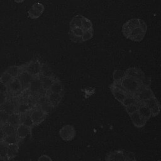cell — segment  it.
Wrapping results in <instances>:
<instances>
[{
    "mask_svg": "<svg viewBox=\"0 0 161 161\" xmlns=\"http://www.w3.org/2000/svg\"><path fill=\"white\" fill-rule=\"evenodd\" d=\"M135 96L138 101L143 102L155 96L150 88L143 86L135 94Z\"/></svg>",
    "mask_w": 161,
    "mask_h": 161,
    "instance_id": "cell-9",
    "label": "cell"
},
{
    "mask_svg": "<svg viewBox=\"0 0 161 161\" xmlns=\"http://www.w3.org/2000/svg\"><path fill=\"white\" fill-rule=\"evenodd\" d=\"M131 161H137V160H136L135 159V160H131Z\"/></svg>",
    "mask_w": 161,
    "mask_h": 161,
    "instance_id": "cell-43",
    "label": "cell"
},
{
    "mask_svg": "<svg viewBox=\"0 0 161 161\" xmlns=\"http://www.w3.org/2000/svg\"><path fill=\"white\" fill-rule=\"evenodd\" d=\"M30 109V106L27 103H23L19 104L16 107V112L20 114H23L28 113Z\"/></svg>",
    "mask_w": 161,
    "mask_h": 161,
    "instance_id": "cell-30",
    "label": "cell"
},
{
    "mask_svg": "<svg viewBox=\"0 0 161 161\" xmlns=\"http://www.w3.org/2000/svg\"><path fill=\"white\" fill-rule=\"evenodd\" d=\"M126 111L128 114H131L138 111V104H133L127 106H125Z\"/></svg>",
    "mask_w": 161,
    "mask_h": 161,
    "instance_id": "cell-37",
    "label": "cell"
},
{
    "mask_svg": "<svg viewBox=\"0 0 161 161\" xmlns=\"http://www.w3.org/2000/svg\"><path fill=\"white\" fill-rule=\"evenodd\" d=\"M142 103L150 109L152 116H155L158 114L160 112V104L157 99L155 96H153L151 98L143 101Z\"/></svg>",
    "mask_w": 161,
    "mask_h": 161,
    "instance_id": "cell-7",
    "label": "cell"
},
{
    "mask_svg": "<svg viewBox=\"0 0 161 161\" xmlns=\"http://www.w3.org/2000/svg\"><path fill=\"white\" fill-rule=\"evenodd\" d=\"M120 85L123 89L127 92L135 94L142 87H143V81L142 80L125 76L120 82Z\"/></svg>",
    "mask_w": 161,
    "mask_h": 161,
    "instance_id": "cell-3",
    "label": "cell"
},
{
    "mask_svg": "<svg viewBox=\"0 0 161 161\" xmlns=\"http://www.w3.org/2000/svg\"><path fill=\"white\" fill-rule=\"evenodd\" d=\"M7 123L16 127L18 126L19 124H21V114L16 112L9 114Z\"/></svg>",
    "mask_w": 161,
    "mask_h": 161,
    "instance_id": "cell-23",
    "label": "cell"
},
{
    "mask_svg": "<svg viewBox=\"0 0 161 161\" xmlns=\"http://www.w3.org/2000/svg\"><path fill=\"white\" fill-rule=\"evenodd\" d=\"M21 124H23L30 128H31L34 125L29 113H26L21 114Z\"/></svg>",
    "mask_w": 161,
    "mask_h": 161,
    "instance_id": "cell-29",
    "label": "cell"
},
{
    "mask_svg": "<svg viewBox=\"0 0 161 161\" xmlns=\"http://www.w3.org/2000/svg\"><path fill=\"white\" fill-rule=\"evenodd\" d=\"M125 157H126V161H131V160L135 159L134 153H132V152H128L125 153Z\"/></svg>",
    "mask_w": 161,
    "mask_h": 161,
    "instance_id": "cell-39",
    "label": "cell"
},
{
    "mask_svg": "<svg viewBox=\"0 0 161 161\" xmlns=\"http://www.w3.org/2000/svg\"><path fill=\"white\" fill-rule=\"evenodd\" d=\"M7 87L9 91L13 93H17L22 90L21 84L17 77L13 78V80L7 85Z\"/></svg>",
    "mask_w": 161,
    "mask_h": 161,
    "instance_id": "cell-17",
    "label": "cell"
},
{
    "mask_svg": "<svg viewBox=\"0 0 161 161\" xmlns=\"http://www.w3.org/2000/svg\"><path fill=\"white\" fill-rule=\"evenodd\" d=\"M22 70V66H17V65H13L9 67L6 69V72L10 74L13 78L18 77V75Z\"/></svg>",
    "mask_w": 161,
    "mask_h": 161,
    "instance_id": "cell-27",
    "label": "cell"
},
{
    "mask_svg": "<svg viewBox=\"0 0 161 161\" xmlns=\"http://www.w3.org/2000/svg\"><path fill=\"white\" fill-rule=\"evenodd\" d=\"M111 91L114 97L120 103L123 101L128 94V93L121 87L119 82H116L115 85L111 87Z\"/></svg>",
    "mask_w": 161,
    "mask_h": 161,
    "instance_id": "cell-8",
    "label": "cell"
},
{
    "mask_svg": "<svg viewBox=\"0 0 161 161\" xmlns=\"http://www.w3.org/2000/svg\"><path fill=\"white\" fill-rule=\"evenodd\" d=\"M125 76V72L123 70H116L113 72V79L115 82H119Z\"/></svg>",
    "mask_w": 161,
    "mask_h": 161,
    "instance_id": "cell-34",
    "label": "cell"
},
{
    "mask_svg": "<svg viewBox=\"0 0 161 161\" xmlns=\"http://www.w3.org/2000/svg\"><path fill=\"white\" fill-rule=\"evenodd\" d=\"M138 101L135 96H132L130 94H127V96L125 98L123 101L122 102L123 104L125 106H127L133 104H136L138 103Z\"/></svg>",
    "mask_w": 161,
    "mask_h": 161,
    "instance_id": "cell-33",
    "label": "cell"
},
{
    "mask_svg": "<svg viewBox=\"0 0 161 161\" xmlns=\"http://www.w3.org/2000/svg\"><path fill=\"white\" fill-rule=\"evenodd\" d=\"M48 91H50V92H53V93L62 94L63 92V86L60 81L57 80H55L54 82L52 83V86H50Z\"/></svg>",
    "mask_w": 161,
    "mask_h": 161,
    "instance_id": "cell-25",
    "label": "cell"
},
{
    "mask_svg": "<svg viewBox=\"0 0 161 161\" xmlns=\"http://www.w3.org/2000/svg\"><path fill=\"white\" fill-rule=\"evenodd\" d=\"M42 63L38 60H32L25 65H22L23 69L34 77H38L41 73Z\"/></svg>",
    "mask_w": 161,
    "mask_h": 161,
    "instance_id": "cell-4",
    "label": "cell"
},
{
    "mask_svg": "<svg viewBox=\"0 0 161 161\" xmlns=\"http://www.w3.org/2000/svg\"><path fill=\"white\" fill-rule=\"evenodd\" d=\"M138 112L139 114L144 118L145 119L148 120L149 118H150L151 116H152L151 111L150 109L143 103L141 104H138Z\"/></svg>",
    "mask_w": 161,
    "mask_h": 161,
    "instance_id": "cell-20",
    "label": "cell"
},
{
    "mask_svg": "<svg viewBox=\"0 0 161 161\" xmlns=\"http://www.w3.org/2000/svg\"><path fill=\"white\" fill-rule=\"evenodd\" d=\"M31 133V128L23 124H19L16 126V134L19 140H22L27 137Z\"/></svg>",
    "mask_w": 161,
    "mask_h": 161,
    "instance_id": "cell-15",
    "label": "cell"
},
{
    "mask_svg": "<svg viewBox=\"0 0 161 161\" xmlns=\"http://www.w3.org/2000/svg\"><path fill=\"white\" fill-rule=\"evenodd\" d=\"M130 116L133 125L137 128L143 127L147 121L139 114L138 111L130 114Z\"/></svg>",
    "mask_w": 161,
    "mask_h": 161,
    "instance_id": "cell-14",
    "label": "cell"
},
{
    "mask_svg": "<svg viewBox=\"0 0 161 161\" xmlns=\"http://www.w3.org/2000/svg\"><path fill=\"white\" fill-rule=\"evenodd\" d=\"M46 114L41 109H38L32 110L30 113V116L34 125H38L42 123L45 118Z\"/></svg>",
    "mask_w": 161,
    "mask_h": 161,
    "instance_id": "cell-12",
    "label": "cell"
},
{
    "mask_svg": "<svg viewBox=\"0 0 161 161\" xmlns=\"http://www.w3.org/2000/svg\"><path fill=\"white\" fill-rule=\"evenodd\" d=\"M13 77L10 74H9L6 71H5L1 75L0 82L3 84L7 86L13 80Z\"/></svg>",
    "mask_w": 161,
    "mask_h": 161,
    "instance_id": "cell-32",
    "label": "cell"
},
{
    "mask_svg": "<svg viewBox=\"0 0 161 161\" xmlns=\"http://www.w3.org/2000/svg\"><path fill=\"white\" fill-rule=\"evenodd\" d=\"M19 151V146L18 144H11L7 145V150H6V155L8 160H11L16 157Z\"/></svg>",
    "mask_w": 161,
    "mask_h": 161,
    "instance_id": "cell-18",
    "label": "cell"
},
{
    "mask_svg": "<svg viewBox=\"0 0 161 161\" xmlns=\"http://www.w3.org/2000/svg\"><path fill=\"white\" fill-rule=\"evenodd\" d=\"M45 10V7L43 4L41 3H34L30 9L28 11V15L30 18L32 19H36L38 18L43 14Z\"/></svg>",
    "mask_w": 161,
    "mask_h": 161,
    "instance_id": "cell-6",
    "label": "cell"
},
{
    "mask_svg": "<svg viewBox=\"0 0 161 161\" xmlns=\"http://www.w3.org/2000/svg\"><path fill=\"white\" fill-rule=\"evenodd\" d=\"M38 161H52V160L49 156L47 155H42L38 158Z\"/></svg>",
    "mask_w": 161,
    "mask_h": 161,
    "instance_id": "cell-40",
    "label": "cell"
},
{
    "mask_svg": "<svg viewBox=\"0 0 161 161\" xmlns=\"http://www.w3.org/2000/svg\"><path fill=\"white\" fill-rule=\"evenodd\" d=\"M9 114L6 113L4 110L0 109V125H3L8 122Z\"/></svg>",
    "mask_w": 161,
    "mask_h": 161,
    "instance_id": "cell-36",
    "label": "cell"
},
{
    "mask_svg": "<svg viewBox=\"0 0 161 161\" xmlns=\"http://www.w3.org/2000/svg\"><path fill=\"white\" fill-rule=\"evenodd\" d=\"M25 0H14V2L17 3H21L23 2H24Z\"/></svg>",
    "mask_w": 161,
    "mask_h": 161,
    "instance_id": "cell-42",
    "label": "cell"
},
{
    "mask_svg": "<svg viewBox=\"0 0 161 161\" xmlns=\"http://www.w3.org/2000/svg\"><path fill=\"white\" fill-rule=\"evenodd\" d=\"M125 72L126 76L142 80V81L145 78L143 72L140 69L136 67L128 68Z\"/></svg>",
    "mask_w": 161,
    "mask_h": 161,
    "instance_id": "cell-13",
    "label": "cell"
},
{
    "mask_svg": "<svg viewBox=\"0 0 161 161\" xmlns=\"http://www.w3.org/2000/svg\"><path fill=\"white\" fill-rule=\"evenodd\" d=\"M19 141V139L17 136L16 133L9 135H6L3 142L5 143L6 145H11V144H18Z\"/></svg>",
    "mask_w": 161,
    "mask_h": 161,
    "instance_id": "cell-28",
    "label": "cell"
},
{
    "mask_svg": "<svg viewBox=\"0 0 161 161\" xmlns=\"http://www.w3.org/2000/svg\"><path fill=\"white\" fill-rule=\"evenodd\" d=\"M40 79L41 80L42 85L43 87V89L47 91H48L50 86H52V83L55 80L53 77H43L41 75H40Z\"/></svg>",
    "mask_w": 161,
    "mask_h": 161,
    "instance_id": "cell-21",
    "label": "cell"
},
{
    "mask_svg": "<svg viewBox=\"0 0 161 161\" xmlns=\"http://www.w3.org/2000/svg\"><path fill=\"white\" fill-rule=\"evenodd\" d=\"M69 35L74 43H84L91 40L94 35L92 22L83 15L74 16L69 24Z\"/></svg>",
    "mask_w": 161,
    "mask_h": 161,
    "instance_id": "cell-1",
    "label": "cell"
},
{
    "mask_svg": "<svg viewBox=\"0 0 161 161\" xmlns=\"http://www.w3.org/2000/svg\"><path fill=\"white\" fill-rule=\"evenodd\" d=\"M60 138L65 141L72 140L75 136V130L73 126L67 125L64 126L59 131Z\"/></svg>",
    "mask_w": 161,
    "mask_h": 161,
    "instance_id": "cell-5",
    "label": "cell"
},
{
    "mask_svg": "<svg viewBox=\"0 0 161 161\" xmlns=\"http://www.w3.org/2000/svg\"><path fill=\"white\" fill-rule=\"evenodd\" d=\"M40 75L43 77H53V74L51 71L48 65L45 64H42L41 73Z\"/></svg>",
    "mask_w": 161,
    "mask_h": 161,
    "instance_id": "cell-31",
    "label": "cell"
},
{
    "mask_svg": "<svg viewBox=\"0 0 161 161\" xmlns=\"http://www.w3.org/2000/svg\"><path fill=\"white\" fill-rule=\"evenodd\" d=\"M7 101L8 97L6 94L3 91H0V106H3Z\"/></svg>",
    "mask_w": 161,
    "mask_h": 161,
    "instance_id": "cell-38",
    "label": "cell"
},
{
    "mask_svg": "<svg viewBox=\"0 0 161 161\" xmlns=\"http://www.w3.org/2000/svg\"><path fill=\"white\" fill-rule=\"evenodd\" d=\"M5 136L6 135H5V134H4L2 128L0 126V141L3 142V140H4V137H5Z\"/></svg>",
    "mask_w": 161,
    "mask_h": 161,
    "instance_id": "cell-41",
    "label": "cell"
},
{
    "mask_svg": "<svg viewBox=\"0 0 161 161\" xmlns=\"http://www.w3.org/2000/svg\"><path fill=\"white\" fill-rule=\"evenodd\" d=\"M34 77L31 75L29 73H28L26 71L23 69L19 73V74L18 76V79L20 81L21 86H22V89H25L28 88V86L30 85V83Z\"/></svg>",
    "mask_w": 161,
    "mask_h": 161,
    "instance_id": "cell-10",
    "label": "cell"
},
{
    "mask_svg": "<svg viewBox=\"0 0 161 161\" xmlns=\"http://www.w3.org/2000/svg\"><path fill=\"white\" fill-rule=\"evenodd\" d=\"M106 161H126L125 152L120 150L112 152L108 155Z\"/></svg>",
    "mask_w": 161,
    "mask_h": 161,
    "instance_id": "cell-16",
    "label": "cell"
},
{
    "mask_svg": "<svg viewBox=\"0 0 161 161\" xmlns=\"http://www.w3.org/2000/svg\"><path fill=\"white\" fill-rule=\"evenodd\" d=\"M47 99L49 101V103L54 107L58 104V103L60 102L62 99V94H57V93H53L50 92Z\"/></svg>",
    "mask_w": 161,
    "mask_h": 161,
    "instance_id": "cell-22",
    "label": "cell"
},
{
    "mask_svg": "<svg viewBox=\"0 0 161 161\" xmlns=\"http://www.w3.org/2000/svg\"><path fill=\"white\" fill-rule=\"evenodd\" d=\"M7 145L3 142L0 141V158L4 160H8L6 155Z\"/></svg>",
    "mask_w": 161,
    "mask_h": 161,
    "instance_id": "cell-35",
    "label": "cell"
},
{
    "mask_svg": "<svg viewBox=\"0 0 161 161\" xmlns=\"http://www.w3.org/2000/svg\"><path fill=\"white\" fill-rule=\"evenodd\" d=\"M39 76L36 77H33V79H32V80L30 83V85L28 86V89H29L30 92H33V93H39V92L45 91L43 89L42 82H41V80H40Z\"/></svg>",
    "mask_w": 161,
    "mask_h": 161,
    "instance_id": "cell-11",
    "label": "cell"
},
{
    "mask_svg": "<svg viewBox=\"0 0 161 161\" xmlns=\"http://www.w3.org/2000/svg\"><path fill=\"white\" fill-rule=\"evenodd\" d=\"M147 24L142 19L133 18L125 22L122 26L125 37L133 42H141L147 32Z\"/></svg>",
    "mask_w": 161,
    "mask_h": 161,
    "instance_id": "cell-2",
    "label": "cell"
},
{
    "mask_svg": "<svg viewBox=\"0 0 161 161\" xmlns=\"http://www.w3.org/2000/svg\"><path fill=\"white\" fill-rule=\"evenodd\" d=\"M0 126L2 128L5 135H9L16 133V127L8 123H4L1 125V126Z\"/></svg>",
    "mask_w": 161,
    "mask_h": 161,
    "instance_id": "cell-26",
    "label": "cell"
},
{
    "mask_svg": "<svg viewBox=\"0 0 161 161\" xmlns=\"http://www.w3.org/2000/svg\"><path fill=\"white\" fill-rule=\"evenodd\" d=\"M40 108L43 113L48 114L52 111L53 106L49 103L47 97H42L40 99Z\"/></svg>",
    "mask_w": 161,
    "mask_h": 161,
    "instance_id": "cell-19",
    "label": "cell"
},
{
    "mask_svg": "<svg viewBox=\"0 0 161 161\" xmlns=\"http://www.w3.org/2000/svg\"><path fill=\"white\" fill-rule=\"evenodd\" d=\"M3 110H4L6 113H7L9 114H11L12 113H14L16 111V107L17 106L11 101H7L5 104L1 106Z\"/></svg>",
    "mask_w": 161,
    "mask_h": 161,
    "instance_id": "cell-24",
    "label": "cell"
}]
</instances>
